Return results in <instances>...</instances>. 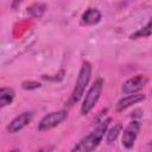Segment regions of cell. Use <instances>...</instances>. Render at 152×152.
Segmentation results:
<instances>
[{
  "label": "cell",
  "instance_id": "cell-1",
  "mask_svg": "<svg viewBox=\"0 0 152 152\" xmlns=\"http://www.w3.org/2000/svg\"><path fill=\"white\" fill-rule=\"evenodd\" d=\"M112 118H106L96 125V127L86 137H83L70 152H93L102 141L104 134H107Z\"/></svg>",
  "mask_w": 152,
  "mask_h": 152
},
{
  "label": "cell",
  "instance_id": "cell-2",
  "mask_svg": "<svg viewBox=\"0 0 152 152\" xmlns=\"http://www.w3.org/2000/svg\"><path fill=\"white\" fill-rule=\"evenodd\" d=\"M90 77H91V64L88 61H84L80 68L77 80H76L74 90L71 93V96H70V101H69L70 104L78 102L81 97L84 95V91H86L87 86L89 84Z\"/></svg>",
  "mask_w": 152,
  "mask_h": 152
},
{
  "label": "cell",
  "instance_id": "cell-3",
  "mask_svg": "<svg viewBox=\"0 0 152 152\" xmlns=\"http://www.w3.org/2000/svg\"><path fill=\"white\" fill-rule=\"evenodd\" d=\"M102 88H103V80L102 78H97L90 86V88L88 89V91L84 96L82 106H81V114L82 115H87L94 109L95 104L97 103V101L101 96Z\"/></svg>",
  "mask_w": 152,
  "mask_h": 152
},
{
  "label": "cell",
  "instance_id": "cell-4",
  "mask_svg": "<svg viewBox=\"0 0 152 152\" xmlns=\"http://www.w3.org/2000/svg\"><path fill=\"white\" fill-rule=\"evenodd\" d=\"M66 116H68V112L64 109L51 112L42 118V120L38 124V131L44 132V131L52 129V128L57 127L61 122H63L66 119Z\"/></svg>",
  "mask_w": 152,
  "mask_h": 152
},
{
  "label": "cell",
  "instance_id": "cell-5",
  "mask_svg": "<svg viewBox=\"0 0 152 152\" xmlns=\"http://www.w3.org/2000/svg\"><path fill=\"white\" fill-rule=\"evenodd\" d=\"M139 131H140V124L137 120L131 121L125 127V129L122 131V138H121V144L125 148H127V150L133 148L135 140L138 138Z\"/></svg>",
  "mask_w": 152,
  "mask_h": 152
},
{
  "label": "cell",
  "instance_id": "cell-6",
  "mask_svg": "<svg viewBox=\"0 0 152 152\" xmlns=\"http://www.w3.org/2000/svg\"><path fill=\"white\" fill-rule=\"evenodd\" d=\"M148 82V78L145 75H137L128 78L122 84V91L125 94H138Z\"/></svg>",
  "mask_w": 152,
  "mask_h": 152
},
{
  "label": "cell",
  "instance_id": "cell-7",
  "mask_svg": "<svg viewBox=\"0 0 152 152\" xmlns=\"http://www.w3.org/2000/svg\"><path fill=\"white\" fill-rule=\"evenodd\" d=\"M32 118H33V114L31 112H24L21 113L20 115L15 116L7 126V131L11 133V134H14L19 131H21L23 128H25L31 121H32Z\"/></svg>",
  "mask_w": 152,
  "mask_h": 152
},
{
  "label": "cell",
  "instance_id": "cell-8",
  "mask_svg": "<svg viewBox=\"0 0 152 152\" xmlns=\"http://www.w3.org/2000/svg\"><path fill=\"white\" fill-rule=\"evenodd\" d=\"M145 99H146V95H145V94H140V93L127 95V96L120 99V100L116 102V104H115V110H116V112H124L125 109L129 108L131 106L137 104V103H139V102H142Z\"/></svg>",
  "mask_w": 152,
  "mask_h": 152
},
{
  "label": "cell",
  "instance_id": "cell-9",
  "mask_svg": "<svg viewBox=\"0 0 152 152\" xmlns=\"http://www.w3.org/2000/svg\"><path fill=\"white\" fill-rule=\"evenodd\" d=\"M101 18H102V14L97 8H88L81 15V24L86 26H91L97 24L101 20Z\"/></svg>",
  "mask_w": 152,
  "mask_h": 152
},
{
  "label": "cell",
  "instance_id": "cell-10",
  "mask_svg": "<svg viewBox=\"0 0 152 152\" xmlns=\"http://www.w3.org/2000/svg\"><path fill=\"white\" fill-rule=\"evenodd\" d=\"M14 96H15V93L12 88L2 87L0 89V107L4 108L6 106L11 104L14 100Z\"/></svg>",
  "mask_w": 152,
  "mask_h": 152
},
{
  "label": "cell",
  "instance_id": "cell-11",
  "mask_svg": "<svg viewBox=\"0 0 152 152\" xmlns=\"http://www.w3.org/2000/svg\"><path fill=\"white\" fill-rule=\"evenodd\" d=\"M46 5L43 2H33L27 7V12L33 17V18H42L44 13L46 12Z\"/></svg>",
  "mask_w": 152,
  "mask_h": 152
},
{
  "label": "cell",
  "instance_id": "cell-12",
  "mask_svg": "<svg viewBox=\"0 0 152 152\" xmlns=\"http://www.w3.org/2000/svg\"><path fill=\"white\" fill-rule=\"evenodd\" d=\"M152 34V18L150 19V21L141 28H139L138 31H135L134 33L131 34V39H138V38H145Z\"/></svg>",
  "mask_w": 152,
  "mask_h": 152
},
{
  "label": "cell",
  "instance_id": "cell-13",
  "mask_svg": "<svg viewBox=\"0 0 152 152\" xmlns=\"http://www.w3.org/2000/svg\"><path fill=\"white\" fill-rule=\"evenodd\" d=\"M121 131H122L121 124H116V125H114L110 129H108V131H107V142H108V144L114 142V141L118 139L119 134L122 133Z\"/></svg>",
  "mask_w": 152,
  "mask_h": 152
},
{
  "label": "cell",
  "instance_id": "cell-14",
  "mask_svg": "<svg viewBox=\"0 0 152 152\" xmlns=\"http://www.w3.org/2000/svg\"><path fill=\"white\" fill-rule=\"evenodd\" d=\"M39 87H40V83L36 81H25L21 83V88L25 90H34V89H38Z\"/></svg>",
  "mask_w": 152,
  "mask_h": 152
},
{
  "label": "cell",
  "instance_id": "cell-15",
  "mask_svg": "<svg viewBox=\"0 0 152 152\" xmlns=\"http://www.w3.org/2000/svg\"><path fill=\"white\" fill-rule=\"evenodd\" d=\"M10 152H20V151H19V150H18V148H14V150H11V151H10Z\"/></svg>",
  "mask_w": 152,
  "mask_h": 152
},
{
  "label": "cell",
  "instance_id": "cell-16",
  "mask_svg": "<svg viewBox=\"0 0 152 152\" xmlns=\"http://www.w3.org/2000/svg\"><path fill=\"white\" fill-rule=\"evenodd\" d=\"M148 146H150V147H151V148H152V141H151V142H150V144H148Z\"/></svg>",
  "mask_w": 152,
  "mask_h": 152
},
{
  "label": "cell",
  "instance_id": "cell-17",
  "mask_svg": "<svg viewBox=\"0 0 152 152\" xmlns=\"http://www.w3.org/2000/svg\"><path fill=\"white\" fill-rule=\"evenodd\" d=\"M151 93H152V90H151Z\"/></svg>",
  "mask_w": 152,
  "mask_h": 152
}]
</instances>
